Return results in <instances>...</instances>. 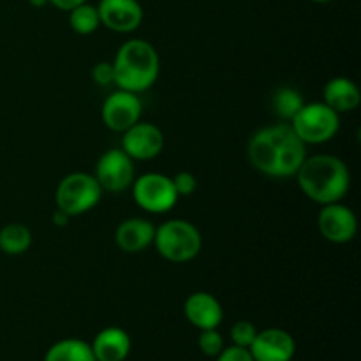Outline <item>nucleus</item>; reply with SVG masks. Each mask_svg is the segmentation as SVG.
Returning <instances> with one entry per match:
<instances>
[{
	"instance_id": "nucleus-1",
	"label": "nucleus",
	"mask_w": 361,
	"mask_h": 361,
	"mask_svg": "<svg viewBox=\"0 0 361 361\" xmlns=\"http://www.w3.org/2000/svg\"><path fill=\"white\" fill-rule=\"evenodd\" d=\"M247 155L257 171L274 178H288L296 175L307 159V145L289 123H277L259 129L250 137Z\"/></svg>"
},
{
	"instance_id": "nucleus-2",
	"label": "nucleus",
	"mask_w": 361,
	"mask_h": 361,
	"mask_svg": "<svg viewBox=\"0 0 361 361\" xmlns=\"http://www.w3.org/2000/svg\"><path fill=\"white\" fill-rule=\"evenodd\" d=\"M296 178L302 192L319 204L338 203L351 185L348 164L334 155L307 157L296 171Z\"/></svg>"
},
{
	"instance_id": "nucleus-3",
	"label": "nucleus",
	"mask_w": 361,
	"mask_h": 361,
	"mask_svg": "<svg viewBox=\"0 0 361 361\" xmlns=\"http://www.w3.org/2000/svg\"><path fill=\"white\" fill-rule=\"evenodd\" d=\"M111 63L116 87L133 94L148 90L157 81L161 71L157 49L143 39L123 42Z\"/></svg>"
},
{
	"instance_id": "nucleus-4",
	"label": "nucleus",
	"mask_w": 361,
	"mask_h": 361,
	"mask_svg": "<svg viewBox=\"0 0 361 361\" xmlns=\"http://www.w3.org/2000/svg\"><path fill=\"white\" fill-rule=\"evenodd\" d=\"M154 245L164 259L187 263L200 254L203 240L196 226L182 219H173L155 228Z\"/></svg>"
},
{
	"instance_id": "nucleus-5",
	"label": "nucleus",
	"mask_w": 361,
	"mask_h": 361,
	"mask_svg": "<svg viewBox=\"0 0 361 361\" xmlns=\"http://www.w3.org/2000/svg\"><path fill=\"white\" fill-rule=\"evenodd\" d=\"M104 190L99 185L97 178L88 173H71L60 180L56 187V208L66 212L69 217L87 214L97 207Z\"/></svg>"
},
{
	"instance_id": "nucleus-6",
	"label": "nucleus",
	"mask_w": 361,
	"mask_h": 361,
	"mask_svg": "<svg viewBox=\"0 0 361 361\" xmlns=\"http://www.w3.org/2000/svg\"><path fill=\"white\" fill-rule=\"evenodd\" d=\"M289 126L305 145H321L334 140L341 127V118L324 102H309L293 116Z\"/></svg>"
},
{
	"instance_id": "nucleus-7",
	"label": "nucleus",
	"mask_w": 361,
	"mask_h": 361,
	"mask_svg": "<svg viewBox=\"0 0 361 361\" xmlns=\"http://www.w3.org/2000/svg\"><path fill=\"white\" fill-rule=\"evenodd\" d=\"M134 201L150 214H164L178 201L173 180L161 173H147L133 182Z\"/></svg>"
},
{
	"instance_id": "nucleus-8",
	"label": "nucleus",
	"mask_w": 361,
	"mask_h": 361,
	"mask_svg": "<svg viewBox=\"0 0 361 361\" xmlns=\"http://www.w3.org/2000/svg\"><path fill=\"white\" fill-rule=\"evenodd\" d=\"M94 176L102 190L122 192L134 182V161L122 148H111L99 157Z\"/></svg>"
},
{
	"instance_id": "nucleus-9",
	"label": "nucleus",
	"mask_w": 361,
	"mask_h": 361,
	"mask_svg": "<svg viewBox=\"0 0 361 361\" xmlns=\"http://www.w3.org/2000/svg\"><path fill=\"white\" fill-rule=\"evenodd\" d=\"M141 109V99L137 94L127 90H116L104 101L101 109L102 122L108 129L115 130V133H126L129 127L140 122Z\"/></svg>"
},
{
	"instance_id": "nucleus-10",
	"label": "nucleus",
	"mask_w": 361,
	"mask_h": 361,
	"mask_svg": "<svg viewBox=\"0 0 361 361\" xmlns=\"http://www.w3.org/2000/svg\"><path fill=\"white\" fill-rule=\"evenodd\" d=\"M317 228L321 235L331 243L351 242L358 231V221L355 212L341 203L323 204L317 215Z\"/></svg>"
},
{
	"instance_id": "nucleus-11",
	"label": "nucleus",
	"mask_w": 361,
	"mask_h": 361,
	"mask_svg": "<svg viewBox=\"0 0 361 361\" xmlns=\"http://www.w3.org/2000/svg\"><path fill=\"white\" fill-rule=\"evenodd\" d=\"M164 148V134L157 126L148 122H136L123 133L122 150L133 161H150Z\"/></svg>"
},
{
	"instance_id": "nucleus-12",
	"label": "nucleus",
	"mask_w": 361,
	"mask_h": 361,
	"mask_svg": "<svg viewBox=\"0 0 361 361\" xmlns=\"http://www.w3.org/2000/svg\"><path fill=\"white\" fill-rule=\"evenodd\" d=\"M249 351L254 361H291L296 353V342L286 330L267 328L257 331Z\"/></svg>"
},
{
	"instance_id": "nucleus-13",
	"label": "nucleus",
	"mask_w": 361,
	"mask_h": 361,
	"mask_svg": "<svg viewBox=\"0 0 361 361\" xmlns=\"http://www.w3.org/2000/svg\"><path fill=\"white\" fill-rule=\"evenodd\" d=\"M97 11L101 25L120 34L134 32L143 21V7L137 0H101Z\"/></svg>"
},
{
	"instance_id": "nucleus-14",
	"label": "nucleus",
	"mask_w": 361,
	"mask_h": 361,
	"mask_svg": "<svg viewBox=\"0 0 361 361\" xmlns=\"http://www.w3.org/2000/svg\"><path fill=\"white\" fill-rule=\"evenodd\" d=\"M183 312H185L187 321L200 330L219 328V324L222 323V317H224L221 302L214 295L204 291L192 293L185 300Z\"/></svg>"
},
{
	"instance_id": "nucleus-15",
	"label": "nucleus",
	"mask_w": 361,
	"mask_h": 361,
	"mask_svg": "<svg viewBox=\"0 0 361 361\" xmlns=\"http://www.w3.org/2000/svg\"><path fill=\"white\" fill-rule=\"evenodd\" d=\"M155 228L150 221L133 217L118 224L115 231V242L120 250L129 254L141 252L154 243Z\"/></svg>"
},
{
	"instance_id": "nucleus-16",
	"label": "nucleus",
	"mask_w": 361,
	"mask_h": 361,
	"mask_svg": "<svg viewBox=\"0 0 361 361\" xmlns=\"http://www.w3.org/2000/svg\"><path fill=\"white\" fill-rule=\"evenodd\" d=\"M95 361H123L130 353V337L118 326H109L99 331L92 342Z\"/></svg>"
},
{
	"instance_id": "nucleus-17",
	"label": "nucleus",
	"mask_w": 361,
	"mask_h": 361,
	"mask_svg": "<svg viewBox=\"0 0 361 361\" xmlns=\"http://www.w3.org/2000/svg\"><path fill=\"white\" fill-rule=\"evenodd\" d=\"M324 104L330 106L334 111L341 113L355 111L361 102V94L360 88L356 87L355 81H351L349 78L338 76L331 78L326 85H324Z\"/></svg>"
},
{
	"instance_id": "nucleus-18",
	"label": "nucleus",
	"mask_w": 361,
	"mask_h": 361,
	"mask_svg": "<svg viewBox=\"0 0 361 361\" xmlns=\"http://www.w3.org/2000/svg\"><path fill=\"white\" fill-rule=\"evenodd\" d=\"M44 361H95L88 342L80 338H63L46 351Z\"/></svg>"
},
{
	"instance_id": "nucleus-19",
	"label": "nucleus",
	"mask_w": 361,
	"mask_h": 361,
	"mask_svg": "<svg viewBox=\"0 0 361 361\" xmlns=\"http://www.w3.org/2000/svg\"><path fill=\"white\" fill-rule=\"evenodd\" d=\"M32 245V233L23 224H7L0 229V250L9 256L25 254Z\"/></svg>"
},
{
	"instance_id": "nucleus-20",
	"label": "nucleus",
	"mask_w": 361,
	"mask_h": 361,
	"mask_svg": "<svg viewBox=\"0 0 361 361\" xmlns=\"http://www.w3.org/2000/svg\"><path fill=\"white\" fill-rule=\"evenodd\" d=\"M303 104L305 101H303L302 94L291 87L277 88L270 101L271 111L282 120H293V116L302 109Z\"/></svg>"
},
{
	"instance_id": "nucleus-21",
	"label": "nucleus",
	"mask_w": 361,
	"mask_h": 361,
	"mask_svg": "<svg viewBox=\"0 0 361 361\" xmlns=\"http://www.w3.org/2000/svg\"><path fill=\"white\" fill-rule=\"evenodd\" d=\"M69 25L76 34L88 35L94 34L101 27V18H99L97 6L83 2L80 6L73 7L69 11Z\"/></svg>"
},
{
	"instance_id": "nucleus-22",
	"label": "nucleus",
	"mask_w": 361,
	"mask_h": 361,
	"mask_svg": "<svg viewBox=\"0 0 361 361\" xmlns=\"http://www.w3.org/2000/svg\"><path fill=\"white\" fill-rule=\"evenodd\" d=\"M197 345H200L201 353L207 356H215L224 349V338L219 334L217 328H212V330H201L200 338H197Z\"/></svg>"
},
{
	"instance_id": "nucleus-23",
	"label": "nucleus",
	"mask_w": 361,
	"mask_h": 361,
	"mask_svg": "<svg viewBox=\"0 0 361 361\" xmlns=\"http://www.w3.org/2000/svg\"><path fill=\"white\" fill-rule=\"evenodd\" d=\"M257 330L250 321H238L231 326V341L233 345H240V348H250V344L256 338Z\"/></svg>"
},
{
	"instance_id": "nucleus-24",
	"label": "nucleus",
	"mask_w": 361,
	"mask_h": 361,
	"mask_svg": "<svg viewBox=\"0 0 361 361\" xmlns=\"http://www.w3.org/2000/svg\"><path fill=\"white\" fill-rule=\"evenodd\" d=\"M173 185H175L176 194L180 196H192L197 189V180L192 173L180 171L173 176Z\"/></svg>"
},
{
	"instance_id": "nucleus-25",
	"label": "nucleus",
	"mask_w": 361,
	"mask_h": 361,
	"mask_svg": "<svg viewBox=\"0 0 361 361\" xmlns=\"http://www.w3.org/2000/svg\"><path fill=\"white\" fill-rule=\"evenodd\" d=\"M92 78L101 87H108V85L115 83V73H113L111 62H99L95 63L92 69Z\"/></svg>"
},
{
	"instance_id": "nucleus-26",
	"label": "nucleus",
	"mask_w": 361,
	"mask_h": 361,
	"mask_svg": "<svg viewBox=\"0 0 361 361\" xmlns=\"http://www.w3.org/2000/svg\"><path fill=\"white\" fill-rule=\"evenodd\" d=\"M215 361H254V358L247 348L231 345V348L222 349V351L215 356Z\"/></svg>"
},
{
	"instance_id": "nucleus-27",
	"label": "nucleus",
	"mask_w": 361,
	"mask_h": 361,
	"mask_svg": "<svg viewBox=\"0 0 361 361\" xmlns=\"http://www.w3.org/2000/svg\"><path fill=\"white\" fill-rule=\"evenodd\" d=\"M83 2H87V0H48V4H51V6H55L60 11H71L73 7L80 6Z\"/></svg>"
},
{
	"instance_id": "nucleus-28",
	"label": "nucleus",
	"mask_w": 361,
	"mask_h": 361,
	"mask_svg": "<svg viewBox=\"0 0 361 361\" xmlns=\"http://www.w3.org/2000/svg\"><path fill=\"white\" fill-rule=\"evenodd\" d=\"M53 222H55L56 226H66L67 222H69V215L66 214V212H62V210H59V208H56L55 212H53Z\"/></svg>"
},
{
	"instance_id": "nucleus-29",
	"label": "nucleus",
	"mask_w": 361,
	"mask_h": 361,
	"mask_svg": "<svg viewBox=\"0 0 361 361\" xmlns=\"http://www.w3.org/2000/svg\"><path fill=\"white\" fill-rule=\"evenodd\" d=\"M30 2V6L34 7H44L46 4H48V0H28Z\"/></svg>"
},
{
	"instance_id": "nucleus-30",
	"label": "nucleus",
	"mask_w": 361,
	"mask_h": 361,
	"mask_svg": "<svg viewBox=\"0 0 361 361\" xmlns=\"http://www.w3.org/2000/svg\"><path fill=\"white\" fill-rule=\"evenodd\" d=\"M312 2H317V4H326V2H330V0H312Z\"/></svg>"
}]
</instances>
